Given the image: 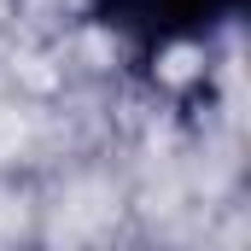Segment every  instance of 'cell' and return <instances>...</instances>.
Returning a JSON list of instances; mask_svg holds the SVG:
<instances>
[{
  "instance_id": "1",
  "label": "cell",
  "mask_w": 251,
  "mask_h": 251,
  "mask_svg": "<svg viewBox=\"0 0 251 251\" xmlns=\"http://www.w3.org/2000/svg\"><path fill=\"white\" fill-rule=\"evenodd\" d=\"M251 0H88V18L134 64H152L176 47H204L246 18Z\"/></svg>"
}]
</instances>
